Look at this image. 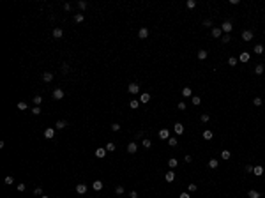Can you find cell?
Returning <instances> with one entry per match:
<instances>
[{
	"label": "cell",
	"mask_w": 265,
	"mask_h": 198,
	"mask_svg": "<svg viewBox=\"0 0 265 198\" xmlns=\"http://www.w3.org/2000/svg\"><path fill=\"white\" fill-rule=\"evenodd\" d=\"M263 71H265L263 64H258V66L255 67V73H256V74H263Z\"/></svg>",
	"instance_id": "obj_23"
},
{
	"label": "cell",
	"mask_w": 265,
	"mask_h": 198,
	"mask_svg": "<svg viewBox=\"0 0 265 198\" xmlns=\"http://www.w3.org/2000/svg\"><path fill=\"white\" fill-rule=\"evenodd\" d=\"M221 34H223L221 28H212V37H221Z\"/></svg>",
	"instance_id": "obj_26"
},
{
	"label": "cell",
	"mask_w": 265,
	"mask_h": 198,
	"mask_svg": "<svg viewBox=\"0 0 265 198\" xmlns=\"http://www.w3.org/2000/svg\"><path fill=\"white\" fill-rule=\"evenodd\" d=\"M103 186H104V184H103L101 180H94V182H92V189H94V191H101Z\"/></svg>",
	"instance_id": "obj_9"
},
{
	"label": "cell",
	"mask_w": 265,
	"mask_h": 198,
	"mask_svg": "<svg viewBox=\"0 0 265 198\" xmlns=\"http://www.w3.org/2000/svg\"><path fill=\"white\" fill-rule=\"evenodd\" d=\"M253 36H255L253 30H244V32H242V39L244 41H251L253 39Z\"/></svg>",
	"instance_id": "obj_7"
},
{
	"label": "cell",
	"mask_w": 265,
	"mask_h": 198,
	"mask_svg": "<svg viewBox=\"0 0 265 198\" xmlns=\"http://www.w3.org/2000/svg\"><path fill=\"white\" fill-rule=\"evenodd\" d=\"M253 103H255L256 106H260V104H262V97H255V99H253Z\"/></svg>",
	"instance_id": "obj_48"
},
{
	"label": "cell",
	"mask_w": 265,
	"mask_h": 198,
	"mask_svg": "<svg viewBox=\"0 0 265 198\" xmlns=\"http://www.w3.org/2000/svg\"><path fill=\"white\" fill-rule=\"evenodd\" d=\"M177 164H179V163H177V159H175V158H172L170 161H168V166H170V168H175Z\"/></svg>",
	"instance_id": "obj_32"
},
{
	"label": "cell",
	"mask_w": 265,
	"mask_h": 198,
	"mask_svg": "<svg viewBox=\"0 0 265 198\" xmlns=\"http://www.w3.org/2000/svg\"><path fill=\"white\" fill-rule=\"evenodd\" d=\"M207 57H209V53H207L205 50H200V51H198V58H200V60H205Z\"/></svg>",
	"instance_id": "obj_19"
},
{
	"label": "cell",
	"mask_w": 265,
	"mask_h": 198,
	"mask_svg": "<svg viewBox=\"0 0 265 198\" xmlns=\"http://www.w3.org/2000/svg\"><path fill=\"white\" fill-rule=\"evenodd\" d=\"M104 149H106V150H108V152H113L115 149H117V147H115V143L113 142H108V143H106V147H104Z\"/></svg>",
	"instance_id": "obj_24"
},
{
	"label": "cell",
	"mask_w": 265,
	"mask_h": 198,
	"mask_svg": "<svg viewBox=\"0 0 265 198\" xmlns=\"http://www.w3.org/2000/svg\"><path fill=\"white\" fill-rule=\"evenodd\" d=\"M78 7H80L81 11H85V9H87V2H85V0H80V2H78Z\"/></svg>",
	"instance_id": "obj_35"
},
{
	"label": "cell",
	"mask_w": 265,
	"mask_h": 198,
	"mask_svg": "<svg viewBox=\"0 0 265 198\" xmlns=\"http://www.w3.org/2000/svg\"><path fill=\"white\" fill-rule=\"evenodd\" d=\"M51 97L57 99V101H58V99H64V90H62V88H55V90L51 92Z\"/></svg>",
	"instance_id": "obj_1"
},
{
	"label": "cell",
	"mask_w": 265,
	"mask_h": 198,
	"mask_svg": "<svg viewBox=\"0 0 265 198\" xmlns=\"http://www.w3.org/2000/svg\"><path fill=\"white\" fill-rule=\"evenodd\" d=\"M106 149H97L96 150V158H99V159H103V158H106Z\"/></svg>",
	"instance_id": "obj_11"
},
{
	"label": "cell",
	"mask_w": 265,
	"mask_h": 198,
	"mask_svg": "<svg viewBox=\"0 0 265 198\" xmlns=\"http://www.w3.org/2000/svg\"><path fill=\"white\" fill-rule=\"evenodd\" d=\"M138 37H140V39H147V37H149V28H145V27L140 28V30H138Z\"/></svg>",
	"instance_id": "obj_4"
},
{
	"label": "cell",
	"mask_w": 265,
	"mask_h": 198,
	"mask_svg": "<svg viewBox=\"0 0 265 198\" xmlns=\"http://www.w3.org/2000/svg\"><path fill=\"white\" fill-rule=\"evenodd\" d=\"M188 189H189L191 193H193V191H196L198 188H196V184H189V188H188Z\"/></svg>",
	"instance_id": "obj_50"
},
{
	"label": "cell",
	"mask_w": 265,
	"mask_h": 198,
	"mask_svg": "<svg viewBox=\"0 0 265 198\" xmlns=\"http://www.w3.org/2000/svg\"><path fill=\"white\" fill-rule=\"evenodd\" d=\"M149 101H150V94H147V92H145V94H142L140 103H149Z\"/></svg>",
	"instance_id": "obj_20"
},
{
	"label": "cell",
	"mask_w": 265,
	"mask_h": 198,
	"mask_svg": "<svg viewBox=\"0 0 265 198\" xmlns=\"http://www.w3.org/2000/svg\"><path fill=\"white\" fill-rule=\"evenodd\" d=\"M55 127H57V129H66V127H67V120H58V122L55 124Z\"/></svg>",
	"instance_id": "obj_15"
},
{
	"label": "cell",
	"mask_w": 265,
	"mask_h": 198,
	"mask_svg": "<svg viewBox=\"0 0 265 198\" xmlns=\"http://www.w3.org/2000/svg\"><path fill=\"white\" fill-rule=\"evenodd\" d=\"M203 25H205V27H212V21H210V20H205Z\"/></svg>",
	"instance_id": "obj_53"
},
{
	"label": "cell",
	"mask_w": 265,
	"mask_h": 198,
	"mask_svg": "<svg viewBox=\"0 0 265 198\" xmlns=\"http://www.w3.org/2000/svg\"><path fill=\"white\" fill-rule=\"evenodd\" d=\"M118 198H122V196H118Z\"/></svg>",
	"instance_id": "obj_60"
},
{
	"label": "cell",
	"mask_w": 265,
	"mask_h": 198,
	"mask_svg": "<svg viewBox=\"0 0 265 198\" xmlns=\"http://www.w3.org/2000/svg\"><path fill=\"white\" fill-rule=\"evenodd\" d=\"M180 198H189V195H188V193H182V195H180Z\"/></svg>",
	"instance_id": "obj_58"
},
{
	"label": "cell",
	"mask_w": 265,
	"mask_h": 198,
	"mask_svg": "<svg viewBox=\"0 0 265 198\" xmlns=\"http://www.w3.org/2000/svg\"><path fill=\"white\" fill-rule=\"evenodd\" d=\"M18 191H25V184H18Z\"/></svg>",
	"instance_id": "obj_57"
},
{
	"label": "cell",
	"mask_w": 265,
	"mask_h": 198,
	"mask_svg": "<svg viewBox=\"0 0 265 198\" xmlns=\"http://www.w3.org/2000/svg\"><path fill=\"white\" fill-rule=\"evenodd\" d=\"M41 198H50V196H44V195H42V196H41Z\"/></svg>",
	"instance_id": "obj_59"
},
{
	"label": "cell",
	"mask_w": 265,
	"mask_h": 198,
	"mask_svg": "<svg viewBox=\"0 0 265 198\" xmlns=\"http://www.w3.org/2000/svg\"><path fill=\"white\" fill-rule=\"evenodd\" d=\"M247 196H249V198H260V196H262V195H260L258 191H255V189H251V191L247 193Z\"/></svg>",
	"instance_id": "obj_25"
},
{
	"label": "cell",
	"mask_w": 265,
	"mask_h": 198,
	"mask_svg": "<svg viewBox=\"0 0 265 198\" xmlns=\"http://www.w3.org/2000/svg\"><path fill=\"white\" fill-rule=\"evenodd\" d=\"M253 173H255V175H258V177H260V175H263V166H255Z\"/></svg>",
	"instance_id": "obj_22"
},
{
	"label": "cell",
	"mask_w": 265,
	"mask_h": 198,
	"mask_svg": "<svg viewBox=\"0 0 265 198\" xmlns=\"http://www.w3.org/2000/svg\"><path fill=\"white\" fill-rule=\"evenodd\" d=\"M129 198H138V193H136V191H131V193H129Z\"/></svg>",
	"instance_id": "obj_52"
},
{
	"label": "cell",
	"mask_w": 265,
	"mask_h": 198,
	"mask_svg": "<svg viewBox=\"0 0 265 198\" xmlns=\"http://www.w3.org/2000/svg\"><path fill=\"white\" fill-rule=\"evenodd\" d=\"M221 158L225 159V161H226V159H230V158H231V154H230V150H223V152H221Z\"/></svg>",
	"instance_id": "obj_31"
},
{
	"label": "cell",
	"mask_w": 265,
	"mask_h": 198,
	"mask_svg": "<svg viewBox=\"0 0 265 198\" xmlns=\"http://www.w3.org/2000/svg\"><path fill=\"white\" fill-rule=\"evenodd\" d=\"M177 108H179L180 112H184V110H186V103H184V101H180V103L177 104Z\"/></svg>",
	"instance_id": "obj_43"
},
{
	"label": "cell",
	"mask_w": 265,
	"mask_h": 198,
	"mask_svg": "<svg viewBox=\"0 0 265 198\" xmlns=\"http://www.w3.org/2000/svg\"><path fill=\"white\" fill-rule=\"evenodd\" d=\"M212 136H214V133H212L210 129H207V131H203V138H205V140H212Z\"/></svg>",
	"instance_id": "obj_21"
},
{
	"label": "cell",
	"mask_w": 265,
	"mask_h": 198,
	"mask_svg": "<svg viewBox=\"0 0 265 198\" xmlns=\"http://www.w3.org/2000/svg\"><path fill=\"white\" fill-rule=\"evenodd\" d=\"M253 170H255V166H251V164L246 166V173H253Z\"/></svg>",
	"instance_id": "obj_49"
},
{
	"label": "cell",
	"mask_w": 265,
	"mask_h": 198,
	"mask_svg": "<svg viewBox=\"0 0 265 198\" xmlns=\"http://www.w3.org/2000/svg\"><path fill=\"white\" fill-rule=\"evenodd\" d=\"M255 53H256V55H262V53H263V46H262V44H256V46H255Z\"/></svg>",
	"instance_id": "obj_28"
},
{
	"label": "cell",
	"mask_w": 265,
	"mask_h": 198,
	"mask_svg": "<svg viewBox=\"0 0 265 198\" xmlns=\"http://www.w3.org/2000/svg\"><path fill=\"white\" fill-rule=\"evenodd\" d=\"M44 136H46L48 140H51V138L55 136V127H48V129H44Z\"/></svg>",
	"instance_id": "obj_5"
},
{
	"label": "cell",
	"mask_w": 265,
	"mask_h": 198,
	"mask_svg": "<svg viewBox=\"0 0 265 198\" xmlns=\"http://www.w3.org/2000/svg\"><path fill=\"white\" fill-rule=\"evenodd\" d=\"M34 195L36 196H42V188H36L34 189Z\"/></svg>",
	"instance_id": "obj_41"
},
{
	"label": "cell",
	"mask_w": 265,
	"mask_h": 198,
	"mask_svg": "<svg viewBox=\"0 0 265 198\" xmlns=\"http://www.w3.org/2000/svg\"><path fill=\"white\" fill-rule=\"evenodd\" d=\"M87 184H76V193H80V195H85L87 193Z\"/></svg>",
	"instance_id": "obj_6"
},
{
	"label": "cell",
	"mask_w": 265,
	"mask_h": 198,
	"mask_svg": "<svg viewBox=\"0 0 265 198\" xmlns=\"http://www.w3.org/2000/svg\"><path fill=\"white\" fill-rule=\"evenodd\" d=\"M143 147H145V149H150V147H152V142L145 138V140H143Z\"/></svg>",
	"instance_id": "obj_39"
},
{
	"label": "cell",
	"mask_w": 265,
	"mask_h": 198,
	"mask_svg": "<svg viewBox=\"0 0 265 198\" xmlns=\"http://www.w3.org/2000/svg\"><path fill=\"white\" fill-rule=\"evenodd\" d=\"M127 90H129L131 94H138V92H140V85H138V83H129Z\"/></svg>",
	"instance_id": "obj_2"
},
{
	"label": "cell",
	"mask_w": 265,
	"mask_h": 198,
	"mask_svg": "<svg viewBox=\"0 0 265 198\" xmlns=\"http://www.w3.org/2000/svg\"><path fill=\"white\" fill-rule=\"evenodd\" d=\"M62 34H64V32H62V28H53V37H55V39H60V37H62Z\"/></svg>",
	"instance_id": "obj_18"
},
{
	"label": "cell",
	"mask_w": 265,
	"mask_h": 198,
	"mask_svg": "<svg viewBox=\"0 0 265 198\" xmlns=\"http://www.w3.org/2000/svg\"><path fill=\"white\" fill-rule=\"evenodd\" d=\"M164 179H166V182H173V179H175V173H173L172 170H168V172H166V175H164Z\"/></svg>",
	"instance_id": "obj_13"
},
{
	"label": "cell",
	"mask_w": 265,
	"mask_h": 198,
	"mask_svg": "<svg viewBox=\"0 0 265 198\" xmlns=\"http://www.w3.org/2000/svg\"><path fill=\"white\" fill-rule=\"evenodd\" d=\"M221 30H223V32H231V30H233V25H231V21H225V23H223V25H221Z\"/></svg>",
	"instance_id": "obj_3"
},
{
	"label": "cell",
	"mask_w": 265,
	"mask_h": 198,
	"mask_svg": "<svg viewBox=\"0 0 265 198\" xmlns=\"http://www.w3.org/2000/svg\"><path fill=\"white\" fill-rule=\"evenodd\" d=\"M62 71H64V73H69V71H71V67H69L67 64H62Z\"/></svg>",
	"instance_id": "obj_47"
},
{
	"label": "cell",
	"mask_w": 265,
	"mask_h": 198,
	"mask_svg": "<svg viewBox=\"0 0 265 198\" xmlns=\"http://www.w3.org/2000/svg\"><path fill=\"white\" fill-rule=\"evenodd\" d=\"M12 182H14L12 177H5V184H12Z\"/></svg>",
	"instance_id": "obj_51"
},
{
	"label": "cell",
	"mask_w": 265,
	"mask_h": 198,
	"mask_svg": "<svg viewBox=\"0 0 265 198\" xmlns=\"http://www.w3.org/2000/svg\"><path fill=\"white\" fill-rule=\"evenodd\" d=\"M115 193H117V195L120 196V195L124 193V188H122V186H117V188H115Z\"/></svg>",
	"instance_id": "obj_44"
},
{
	"label": "cell",
	"mask_w": 265,
	"mask_h": 198,
	"mask_svg": "<svg viewBox=\"0 0 265 198\" xmlns=\"http://www.w3.org/2000/svg\"><path fill=\"white\" fill-rule=\"evenodd\" d=\"M42 80H44L46 83H50V81L53 80V73H50V71H46V73L42 74Z\"/></svg>",
	"instance_id": "obj_14"
},
{
	"label": "cell",
	"mask_w": 265,
	"mask_h": 198,
	"mask_svg": "<svg viewBox=\"0 0 265 198\" xmlns=\"http://www.w3.org/2000/svg\"><path fill=\"white\" fill-rule=\"evenodd\" d=\"M32 113H34V115H41V108H39V106H34V108H32Z\"/></svg>",
	"instance_id": "obj_45"
},
{
	"label": "cell",
	"mask_w": 265,
	"mask_h": 198,
	"mask_svg": "<svg viewBox=\"0 0 265 198\" xmlns=\"http://www.w3.org/2000/svg\"><path fill=\"white\" fill-rule=\"evenodd\" d=\"M27 108H28V104H27V103H23V101H20V103H18V110H27Z\"/></svg>",
	"instance_id": "obj_36"
},
{
	"label": "cell",
	"mask_w": 265,
	"mask_h": 198,
	"mask_svg": "<svg viewBox=\"0 0 265 198\" xmlns=\"http://www.w3.org/2000/svg\"><path fill=\"white\" fill-rule=\"evenodd\" d=\"M138 104H140V101H138V99H133V101L129 103V106H131L133 110H136V108H138Z\"/></svg>",
	"instance_id": "obj_30"
},
{
	"label": "cell",
	"mask_w": 265,
	"mask_h": 198,
	"mask_svg": "<svg viewBox=\"0 0 265 198\" xmlns=\"http://www.w3.org/2000/svg\"><path fill=\"white\" fill-rule=\"evenodd\" d=\"M32 101H34V104H36V106H39V104L42 103V97H41V96H36V97H34Z\"/></svg>",
	"instance_id": "obj_34"
},
{
	"label": "cell",
	"mask_w": 265,
	"mask_h": 198,
	"mask_svg": "<svg viewBox=\"0 0 265 198\" xmlns=\"http://www.w3.org/2000/svg\"><path fill=\"white\" fill-rule=\"evenodd\" d=\"M64 9H66V11H71V4H69V2H67V4H64Z\"/></svg>",
	"instance_id": "obj_56"
},
{
	"label": "cell",
	"mask_w": 265,
	"mask_h": 198,
	"mask_svg": "<svg viewBox=\"0 0 265 198\" xmlns=\"http://www.w3.org/2000/svg\"><path fill=\"white\" fill-rule=\"evenodd\" d=\"M83 20H85V16H83V14H76V16H74V21H76V23H81Z\"/></svg>",
	"instance_id": "obj_38"
},
{
	"label": "cell",
	"mask_w": 265,
	"mask_h": 198,
	"mask_svg": "<svg viewBox=\"0 0 265 198\" xmlns=\"http://www.w3.org/2000/svg\"><path fill=\"white\" fill-rule=\"evenodd\" d=\"M228 64H230V66H237V58H235V57H230V58H228Z\"/></svg>",
	"instance_id": "obj_42"
},
{
	"label": "cell",
	"mask_w": 265,
	"mask_h": 198,
	"mask_svg": "<svg viewBox=\"0 0 265 198\" xmlns=\"http://www.w3.org/2000/svg\"><path fill=\"white\" fill-rule=\"evenodd\" d=\"M159 138H161V140H168V138H170V131H168V129H161V131H159Z\"/></svg>",
	"instance_id": "obj_10"
},
{
	"label": "cell",
	"mask_w": 265,
	"mask_h": 198,
	"mask_svg": "<svg viewBox=\"0 0 265 198\" xmlns=\"http://www.w3.org/2000/svg\"><path fill=\"white\" fill-rule=\"evenodd\" d=\"M173 127H175V133H177V134H182V133H184V126H182L180 122H177Z\"/></svg>",
	"instance_id": "obj_16"
},
{
	"label": "cell",
	"mask_w": 265,
	"mask_h": 198,
	"mask_svg": "<svg viewBox=\"0 0 265 198\" xmlns=\"http://www.w3.org/2000/svg\"><path fill=\"white\" fill-rule=\"evenodd\" d=\"M112 131H120V124H112Z\"/></svg>",
	"instance_id": "obj_46"
},
{
	"label": "cell",
	"mask_w": 265,
	"mask_h": 198,
	"mask_svg": "<svg viewBox=\"0 0 265 198\" xmlns=\"http://www.w3.org/2000/svg\"><path fill=\"white\" fill-rule=\"evenodd\" d=\"M188 7H189V9H194V7H196V0H188Z\"/></svg>",
	"instance_id": "obj_40"
},
{
	"label": "cell",
	"mask_w": 265,
	"mask_h": 198,
	"mask_svg": "<svg viewBox=\"0 0 265 198\" xmlns=\"http://www.w3.org/2000/svg\"><path fill=\"white\" fill-rule=\"evenodd\" d=\"M136 150H138V145H136V142H131V143L127 145V152H129V154H134Z\"/></svg>",
	"instance_id": "obj_8"
},
{
	"label": "cell",
	"mask_w": 265,
	"mask_h": 198,
	"mask_svg": "<svg viewBox=\"0 0 265 198\" xmlns=\"http://www.w3.org/2000/svg\"><path fill=\"white\" fill-rule=\"evenodd\" d=\"M191 103H193V104H194V106H198V104H200V103H201V99H200V97H198V96H193V97H191Z\"/></svg>",
	"instance_id": "obj_29"
},
{
	"label": "cell",
	"mask_w": 265,
	"mask_h": 198,
	"mask_svg": "<svg viewBox=\"0 0 265 198\" xmlns=\"http://www.w3.org/2000/svg\"><path fill=\"white\" fill-rule=\"evenodd\" d=\"M223 42H230V36H228V34L223 36Z\"/></svg>",
	"instance_id": "obj_55"
},
{
	"label": "cell",
	"mask_w": 265,
	"mask_h": 198,
	"mask_svg": "<svg viewBox=\"0 0 265 198\" xmlns=\"http://www.w3.org/2000/svg\"><path fill=\"white\" fill-rule=\"evenodd\" d=\"M182 96H184V97H193V92H191L189 87H184V88H182Z\"/></svg>",
	"instance_id": "obj_17"
},
{
	"label": "cell",
	"mask_w": 265,
	"mask_h": 198,
	"mask_svg": "<svg viewBox=\"0 0 265 198\" xmlns=\"http://www.w3.org/2000/svg\"><path fill=\"white\" fill-rule=\"evenodd\" d=\"M209 168H217V159H210L209 161Z\"/></svg>",
	"instance_id": "obj_37"
},
{
	"label": "cell",
	"mask_w": 265,
	"mask_h": 198,
	"mask_svg": "<svg viewBox=\"0 0 265 198\" xmlns=\"http://www.w3.org/2000/svg\"><path fill=\"white\" fill-rule=\"evenodd\" d=\"M140 138H143V131H138L136 133V140H140Z\"/></svg>",
	"instance_id": "obj_54"
},
{
	"label": "cell",
	"mask_w": 265,
	"mask_h": 198,
	"mask_svg": "<svg viewBox=\"0 0 265 198\" xmlns=\"http://www.w3.org/2000/svg\"><path fill=\"white\" fill-rule=\"evenodd\" d=\"M166 142H168V145H170V147H175V145H177V138H175V136H170Z\"/></svg>",
	"instance_id": "obj_27"
},
{
	"label": "cell",
	"mask_w": 265,
	"mask_h": 198,
	"mask_svg": "<svg viewBox=\"0 0 265 198\" xmlns=\"http://www.w3.org/2000/svg\"><path fill=\"white\" fill-rule=\"evenodd\" d=\"M249 58H251V55H249L247 51H242V53H240V57H239V60H240V62H247Z\"/></svg>",
	"instance_id": "obj_12"
},
{
	"label": "cell",
	"mask_w": 265,
	"mask_h": 198,
	"mask_svg": "<svg viewBox=\"0 0 265 198\" xmlns=\"http://www.w3.org/2000/svg\"><path fill=\"white\" fill-rule=\"evenodd\" d=\"M209 119H210L209 113H201V115H200V120H201V122H209Z\"/></svg>",
	"instance_id": "obj_33"
}]
</instances>
